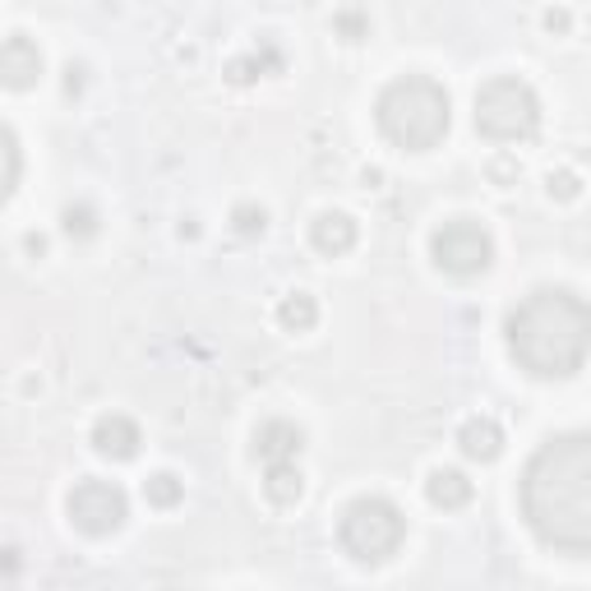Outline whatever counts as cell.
Segmentation results:
<instances>
[{
    "mask_svg": "<svg viewBox=\"0 0 591 591\" xmlns=\"http://www.w3.org/2000/svg\"><path fill=\"white\" fill-rule=\"evenodd\" d=\"M333 28L343 33L347 42H361V37L370 33V19H366L361 10H337V14H333Z\"/></svg>",
    "mask_w": 591,
    "mask_h": 591,
    "instance_id": "obj_20",
    "label": "cell"
},
{
    "mask_svg": "<svg viewBox=\"0 0 591 591\" xmlns=\"http://www.w3.org/2000/svg\"><path fill=\"white\" fill-rule=\"evenodd\" d=\"M268 70H282V51L273 47V42H264L259 51H250V56H236L227 66V79L231 83H250V79H259V74H268Z\"/></svg>",
    "mask_w": 591,
    "mask_h": 591,
    "instance_id": "obj_16",
    "label": "cell"
},
{
    "mask_svg": "<svg viewBox=\"0 0 591 591\" xmlns=\"http://www.w3.org/2000/svg\"><path fill=\"white\" fill-rule=\"evenodd\" d=\"M143 499L153 503V509H176V503L185 499V480L176 472H153L143 480Z\"/></svg>",
    "mask_w": 591,
    "mask_h": 591,
    "instance_id": "obj_17",
    "label": "cell"
},
{
    "mask_svg": "<svg viewBox=\"0 0 591 591\" xmlns=\"http://www.w3.org/2000/svg\"><path fill=\"white\" fill-rule=\"evenodd\" d=\"M231 231L245 236V241H255V236H264V231H268V213L259 204H236V208H231Z\"/></svg>",
    "mask_w": 591,
    "mask_h": 591,
    "instance_id": "obj_19",
    "label": "cell"
},
{
    "mask_svg": "<svg viewBox=\"0 0 591 591\" xmlns=\"http://www.w3.org/2000/svg\"><path fill=\"white\" fill-rule=\"evenodd\" d=\"M264 495L278 503V509H291V503L305 495L301 467H296V462H282V467H264Z\"/></svg>",
    "mask_w": 591,
    "mask_h": 591,
    "instance_id": "obj_14",
    "label": "cell"
},
{
    "mask_svg": "<svg viewBox=\"0 0 591 591\" xmlns=\"http://www.w3.org/2000/svg\"><path fill=\"white\" fill-rule=\"evenodd\" d=\"M430 259L449 278H480L495 264V236L472 218H453L430 236Z\"/></svg>",
    "mask_w": 591,
    "mask_h": 591,
    "instance_id": "obj_6",
    "label": "cell"
},
{
    "mask_svg": "<svg viewBox=\"0 0 591 591\" xmlns=\"http://www.w3.org/2000/svg\"><path fill=\"white\" fill-rule=\"evenodd\" d=\"M522 518L541 545L591 555V430L555 434L522 467Z\"/></svg>",
    "mask_w": 591,
    "mask_h": 591,
    "instance_id": "obj_1",
    "label": "cell"
},
{
    "mask_svg": "<svg viewBox=\"0 0 591 591\" xmlns=\"http://www.w3.org/2000/svg\"><path fill=\"white\" fill-rule=\"evenodd\" d=\"M545 185H551L555 199H578L582 195V181H578V172H568V166H564V172H551V181H545Z\"/></svg>",
    "mask_w": 591,
    "mask_h": 591,
    "instance_id": "obj_21",
    "label": "cell"
},
{
    "mask_svg": "<svg viewBox=\"0 0 591 591\" xmlns=\"http://www.w3.org/2000/svg\"><path fill=\"white\" fill-rule=\"evenodd\" d=\"M503 343L532 379H568L591 351V305L568 287H536L509 310Z\"/></svg>",
    "mask_w": 591,
    "mask_h": 591,
    "instance_id": "obj_2",
    "label": "cell"
},
{
    "mask_svg": "<svg viewBox=\"0 0 591 591\" xmlns=\"http://www.w3.org/2000/svg\"><path fill=\"white\" fill-rule=\"evenodd\" d=\"M66 74H70V79H66V93H79V89H83V66H70Z\"/></svg>",
    "mask_w": 591,
    "mask_h": 591,
    "instance_id": "obj_23",
    "label": "cell"
},
{
    "mask_svg": "<svg viewBox=\"0 0 591 591\" xmlns=\"http://www.w3.org/2000/svg\"><path fill=\"white\" fill-rule=\"evenodd\" d=\"M60 227H66V236L89 241V236H97V208L93 204H70L66 213H60Z\"/></svg>",
    "mask_w": 591,
    "mask_h": 591,
    "instance_id": "obj_18",
    "label": "cell"
},
{
    "mask_svg": "<svg viewBox=\"0 0 591 591\" xmlns=\"http://www.w3.org/2000/svg\"><path fill=\"white\" fill-rule=\"evenodd\" d=\"M337 541L356 564H384L397 555V545L407 541V518L393 499L379 495H361L343 509V522H337Z\"/></svg>",
    "mask_w": 591,
    "mask_h": 591,
    "instance_id": "obj_5",
    "label": "cell"
},
{
    "mask_svg": "<svg viewBox=\"0 0 591 591\" xmlns=\"http://www.w3.org/2000/svg\"><path fill=\"white\" fill-rule=\"evenodd\" d=\"M356 236H361V227H356L351 213H320L310 222V241L320 255L337 259V255H347V250L356 245Z\"/></svg>",
    "mask_w": 591,
    "mask_h": 591,
    "instance_id": "obj_11",
    "label": "cell"
},
{
    "mask_svg": "<svg viewBox=\"0 0 591 591\" xmlns=\"http://www.w3.org/2000/svg\"><path fill=\"white\" fill-rule=\"evenodd\" d=\"M19 189V139L14 130H5V199Z\"/></svg>",
    "mask_w": 591,
    "mask_h": 591,
    "instance_id": "obj_22",
    "label": "cell"
},
{
    "mask_svg": "<svg viewBox=\"0 0 591 591\" xmlns=\"http://www.w3.org/2000/svg\"><path fill=\"white\" fill-rule=\"evenodd\" d=\"M66 513L83 536H112L125 526V518H130V499H125V490L116 480H93L89 476L70 490Z\"/></svg>",
    "mask_w": 591,
    "mask_h": 591,
    "instance_id": "obj_7",
    "label": "cell"
},
{
    "mask_svg": "<svg viewBox=\"0 0 591 591\" xmlns=\"http://www.w3.org/2000/svg\"><path fill=\"white\" fill-rule=\"evenodd\" d=\"M472 495H476V485L457 467H439L426 480V499L434 503V509H462V503H472Z\"/></svg>",
    "mask_w": 591,
    "mask_h": 591,
    "instance_id": "obj_13",
    "label": "cell"
},
{
    "mask_svg": "<svg viewBox=\"0 0 591 591\" xmlns=\"http://www.w3.org/2000/svg\"><path fill=\"white\" fill-rule=\"evenodd\" d=\"M476 130L495 143H522L541 130V97L526 79L499 74L476 89Z\"/></svg>",
    "mask_w": 591,
    "mask_h": 591,
    "instance_id": "obj_4",
    "label": "cell"
},
{
    "mask_svg": "<svg viewBox=\"0 0 591 591\" xmlns=\"http://www.w3.org/2000/svg\"><path fill=\"white\" fill-rule=\"evenodd\" d=\"M457 449L467 453L472 462H495L503 453V430H499V420L490 416H472L467 426L457 430Z\"/></svg>",
    "mask_w": 591,
    "mask_h": 591,
    "instance_id": "obj_12",
    "label": "cell"
},
{
    "mask_svg": "<svg viewBox=\"0 0 591 591\" xmlns=\"http://www.w3.org/2000/svg\"><path fill=\"white\" fill-rule=\"evenodd\" d=\"M305 449V430L291 426V420H264V426L255 430V457L264 462V467H282V462H296Z\"/></svg>",
    "mask_w": 591,
    "mask_h": 591,
    "instance_id": "obj_9",
    "label": "cell"
},
{
    "mask_svg": "<svg viewBox=\"0 0 591 591\" xmlns=\"http://www.w3.org/2000/svg\"><path fill=\"white\" fill-rule=\"evenodd\" d=\"M278 324H282L287 333H310L314 324H320V301H314L310 291H291V296H282Z\"/></svg>",
    "mask_w": 591,
    "mask_h": 591,
    "instance_id": "obj_15",
    "label": "cell"
},
{
    "mask_svg": "<svg viewBox=\"0 0 591 591\" xmlns=\"http://www.w3.org/2000/svg\"><path fill=\"white\" fill-rule=\"evenodd\" d=\"M545 28H568V14L564 10H551V14H545Z\"/></svg>",
    "mask_w": 591,
    "mask_h": 591,
    "instance_id": "obj_24",
    "label": "cell"
},
{
    "mask_svg": "<svg viewBox=\"0 0 591 591\" xmlns=\"http://www.w3.org/2000/svg\"><path fill=\"white\" fill-rule=\"evenodd\" d=\"M139 426L130 416H120V412H107V416H97V426H93V449L102 457H112V462H130L139 453Z\"/></svg>",
    "mask_w": 591,
    "mask_h": 591,
    "instance_id": "obj_10",
    "label": "cell"
},
{
    "mask_svg": "<svg viewBox=\"0 0 591 591\" xmlns=\"http://www.w3.org/2000/svg\"><path fill=\"white\" fill-rule=\"evenodd\" d=\"M374 120H379V135L393 148H403V153H430L449 135L453 102L443 93V83H434L426 74H403L379 93Z\"/></svg>",
    "mask_w": 591,
    "mask_h": 591,
    "instance_id": "obj_3",
    "label": "cell"
},
{
    "mask_svg": "<svg viewBox=\"0 0 591 591\" xmlns=\"http://www.w3.org/2000/svg\"><path fill=\"white\" fill-rule=\"evenodd\" d=\"M37 79H42V51H37V42H28L24 33L5 37V47H0V83L14 89V93H24V89H33Z\"/></svg>",
    "mask_w": 591,
    "mask_h": 591,
    "instance_id": "obj_8",
    "label": "cell"
}]
</instances>
